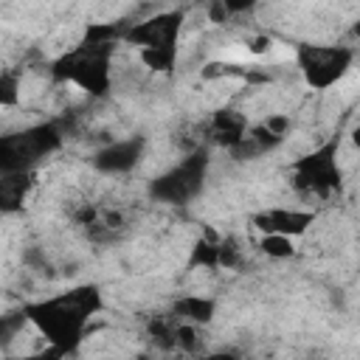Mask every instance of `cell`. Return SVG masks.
Masks as SVG:
<instances>
[{
	"label": "cell",
	"instance_id": "1",
	"mask_svg": "<svg viewBox=\"0 0 360 360\" xmlns=\"http://www.w3.org/2000/svg\"><path fill=\"white\" fill-rule=\"evenodd\" d=\"M104 309V292L96 284H76L48 298L25 301L20 307L25 323L48 343L42 357L76 354L90 332V321Z\"/></svg>",
	"mask_w": 360,
	"mask_h": 360
},
{
	"label": "cell",
	"instance_id": "2",
	"mask_svg": "<svg viewBox=\"0 0 360 360\" xmlns=\"http://www.w3.org/2000/svg\"><path fill=\"white\" fill-rule=\"evenodd\" d=\"M115 48H118V42L76 39L73 48H68L48 65V73L56 84H73L93 98H104L112 87Z\"/></svg>",
	"mask_w": 360,
	"mask_h": 360
},
{
	"label": "cell",
	"instance_id": "3",
	"mask_svg": "<svg viewBox=\"0 0 360 360\" xmlns=\"http://www.w3.org/2000/svg\"><path fill=\"white\" fill-rule=\"evenodd\" d=\"M340 135L326 138L315 149L298 155L290 166V183L298 194L304 197H332L343 186V172H340Z\"/></svg>",
	"mask_w": 360,
	"mask_h": 360
},
{
	"label": "cell",
	"instance_id": "4",
	"mask_svg": "<svg viewBox=\"0 0 360 360\" xmlns=\"http://www.w3.org/2000/svg\"><path fill=\"white\" fill-rule=\"evenodd\" d=\"M208 166H211L208 149L194 146L188 155H183L177 163H172L166 172H160L149 183V197L158 200V202H166V205H186V202H191L202 191V186H205Z\"/></svg>",
	"mask_w": 360,
	"mask_h": 360
},
{
	"label": "cell",
	"instance_id": "5",
	"mask_svg": "<svg viewBox=\"0 0 360 360\" xmlns=\"http://www.w3.org/2000/svg\"><path fill=\"white\" fill-rule=\"evenodd\" d=\"M357 51L352 45H321V42H301L295 45V68L307 87L329 90L335 87L354 65Z\"/></svg>",
	"mask_w": 360,
	"mask_h": 360
},
{
	"label": "cell",
	"instance_id": "6",
	"mask_svg": "<svg viewBox=\"0 0 360 360\" xmlns=\"http://www.w3.org/2000/svg\"><path fill=\"white\" fill-rule=\"evenodd\" d=\"M65 135L56 121H42L34 127H25L22 132L3 135L0 141V172H17V169H34L42 158L53 155L62 146Z\"/></svg>",
	"mask_w": 360,
	"mask_h": 360
},
{
	"label": "cell",
	"instance_id": "7",
	"mask_svg": "<svg viewBox=\"0 0 360 360\" xmlns=\"http://www.w3.org/2000/svg\"><path fill=\"white\" fill-rule=\"evenodd\" d=\"M186 14L180 8L158 11L141 22H129L124 31V45L141 51V48H180V31H183Z\"/></svg>",
	"mask_w": 360,
	"mask_h": 360
},
{
	"label": "cell",
	"instance_id": "8",
	"mask_svg": "<svg viewBox=\"0 0 360 360\" xmlns=\"http://www.w3.org/2000/svg\"><path fill=\"white\" fill-rule=\"evenodd\" d=\"M318 222V214L309 208H292V205H267L250 214V225L259 233H284V236H304Z\"/></svg>",
	"mask_w": 360,
	"mask_h": 360
},
{
	"label": "cell",
	"instance_id": "9",
	"mask_svg": "<svg viewBox=\"0 0 360 360\" xmlns=\"http://www.w3.org/2000/svg\"><path fill=\"white\" fill-rule=\"evenodd\" d=\"M143 149H146V141H143L141 135L121 138V141H110V143H104L101 149H96V155H93V169L101 172V174H127V172H132V169L141 163Z\"/></svg>",
	"mask_w": 360,
	"mask_h": 360
},
{
	"label": "cell",
	"instance_id": "10",
	"mask_svg": "<svg viewBox=\"0 0 360 360\" xmlns=\"http://www.w3.org/2000/svg\"><path fill=\"white\" fill-rule=\"evenodd\" d=\"M250 129V121H248V112H242L239 107H231V104H222L211 112L208 124H205V132H208V141L217 143L219 149H231L233 143L242 141V135Z\"/></svg>",
	"mask_w": 360,
	"mask_h": 360
},
{
	"label": "cell",
	"instance_id": "11",
	"mask_svg": "<svg viewBox=\"0 0 360 360\" xmlns=\"http://www.w3.org/2000/svg\"><path fill=\"white\" fill-rule=\"evenodd\" d=\"M34 186V169H17V172H0V205L6 214L20 211L28 191Z\"/></svg>",
	"mask_w": 360,
	"mask_h": 360
},
{
	"label": "cell",
	"instance_id": "12",
	"mask_svg": "<svg viewBox=\"0 0 360 360\" xmlns=\"http://www.w3.org/2000/svg\"><path fill=\"white\" fill-rule=\"evenodd\" d=\"M172 312L180 321L197 323V326H208L217 315V301L211 295H197V292H186L180 298L172 301Z\"/></svg>",
	"mask_w": 360,
	"mask_h": 360
},
{
	"label": "cell",
	"instance_id": "13",
	"mask_svg": "<svg viewBox=\"0 0 360 360\" xmlns=\"http://www.w3.org/2000/svg\"><path fill=\"white\" fill-rule=\"evenodd\" d=\"M219 239L222 236L202 231V236H197L188 248L186 267L188 270H219Z\"/></svg>",
	"mask_w": 360,
	"mask_h": 360
},
{
	"label": "cell",
	"instance_id": "14",
	"mask_svg": "<svg viewBox=\"0 0 360 360\" xmlns=\"http://www.w3.org/2000/svg\"><path fill=\"white\" fill-rule=\"evenodd\" d=\"M259 250L267 259L284 262V259H292L295 256V239L292 236H284V233H259Z\"/></svg>",
	"mask_w": 360,
	"mask_h": 360
},
{
	"label": "cell",
	"instance_id": "15",
	"mask_svg": "<svg viewBox=\"0 0 360 360\" xmlns=\"http://www.w3.org/2000/svg\"><path fill=\"white\" fill-rule=\"evenodd\" d=\"M20 87H22V79L20 73H14L11 68H6L0 73V107L11 110L20 104Z\"/></svg>",
	"mask_w": 360,
	"mask_h": 360
},
{
	"label": "cell",
	"instance_id": "16",
	"mask_svg": "<svg viewBox=\"0 0 360 360\" xmlns=\"http://www.w3.org/2000/svg\"><path fill=\"white\" fill-rule=\"evenodd\" d=\"M262 124L276 135V138H287V132H290V127H292V118L290 115H284V112H270V115H264L262 118Z\"/></svg>",
	"mask_w": 360,
	"mask_h": 360
},
{
	"label": "cell",
	"instance_id": "17",
	"mask_svg": "<svg viewBox=\"0 0 360 360\" xmlns=\"http://www.w3.org/2000/svg\"><path fill=\"white\" fill-rule=\"evenodd\" d=\"M222 3H225V8L231 11V17L248 14V11H253V8L259 6V0H222Z\"/></svg>",
	"mask_w": 360,
	"mask_h": 360
},
{
	"label": "cell",
	"instance_id": "18",
	"mask_svg": "<svg viewBox=\"0 0 360 360\" xmlns=\"http://www.w3.org/2000/svg\"><path fill=\"white\" fill-rule=\"evenodd\" d=\"M352 141H354V143H357V146H360V127H357V129H354V132H352Z\"/></svg>",
	"mask_w": 360,
	"mask_h": 360
},
{
	"label": "cell",
	"instance_id": "19",
	"mask_svg": "<svg viewBox=\"0 0 360 360\" xmlns=\"http://www.w3.org/2000/svg\"><path fill=\"white\" fill-rule=\"evenodd\" d=\"M352 34H354V37H360V22H354V28H352Z\"/></svg>",
	"mask_w": 360,
	"mask_h": 360
},
{
	"label": "cell",
	"instance_id": "20",
	"mask_svg": "<svg viewBox=\"0 0 360 360\" xmlns=\"http://www.w3.org/2000/svg\"><path fill=\"white\" fill-rule=\"evenodd\" d=\"M357 264H360V253H357Z\"/></svg>",
	"mask_w": 360,
	"mask_h": 360
},
{
	"label": "cell",
	"instance_id": "21",
	"mask_svg": "<svg viewBox=\"0 0 360 360\" xmlns=\"http://www.w3.org/2000/svg\"><path fill=\"white\" fill-rule=\"evenodd\" d=\"M357 59H360V51H357Z\"/></svg>",
	"mask_w": 360,
	"mask_h": 360
}]
</instances>
